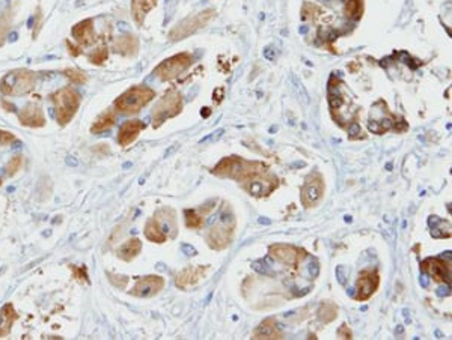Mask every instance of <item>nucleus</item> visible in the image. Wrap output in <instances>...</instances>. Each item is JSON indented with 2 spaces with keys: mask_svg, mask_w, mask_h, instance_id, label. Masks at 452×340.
<instances>
[{
  "mask_svg": "<svg viewBox=\"0 0 452 340\" xmlns=\"http://www.w3.org/2000/svg\"><path fill=\"white\" fill-rule=\"evenodd\" d=\"M264 172H268V166L265 163L249 162V160L237 155L225 157L224 160H220L213 170H211V173L219 178L235 179L240 184L247 181L249 178Z\"/></svg>",
  "mask_w": 452,
  "mask_h": 340,
  "instance_id": "f257e3e1",
  "label": "nucleus"
},
{
  "mask_svg": "<svg viewBox=\"0 0 452 340\" xmlns=\"http://www.w3.org/2000/svg\"><path fill=\"white\" fill-rule=\"evenodd\" d=\"M156 98V92L145 84H138L127 89L124 93L115 100L113 106L122 115H134V113L140 111L143 107Z\"/></svg>",
  "mask_w": 452,
  "mask_h": 340,
  "instance_id": "f03ea898",
  "label": "nucleus"
},
{
  "mask_svg": "<svg viewBox=\"0 0 452 340\" xmlns=\"http://www.w3.org/2000/svg\"><path fill=\"white\" fill-rule=\"evenodd\" d=\"M52 102L54 107V118L61 127L68 125L79 111L80 107V93L73 88H62L52 95Z\"/></svg>",
  "mask_w": 452,
  "mask_h": 340,
  "instance_id": "7ed1b4c3",
  "label": "nucleus"
},
{
  "mask_svg": "<svg viewBox=\"0 0 452 340\" xmlns=\"http://www.w3.org/2000/svg\"><path fill=\"white\" fill-rule=\"evenodd\" d=\"M36 80V74L31 70L9 71L0 80V92L5 97H22L34 91Z\"/></svg>",
  "mask_w": 452,
  "mask_h": 340,
  "instance_id": "20e7f679",
  "label": "nucleus"
},
{
  "mask_svg": "<svg viewBox=\"0 0 452 340\" xmlns=\"http://www.w3.org/2000/svg\"><path fill=\"white\" fill-rule=\"evenodd\" d=\"M182 106H184V101H182L181 93L174 89L168 91L152 110V127L160 128L168 119L178 116L182 111Z\"/></svg>",
  "mask_w": 452,
  "mask_h": 340,
  "instance_id": "39448f33",
  "label": "nucleus"
},
{
  "mask_svg": "<svg viewBox=\"0 0 452 340\" xmlns=\"http://www.w3.org/2000/svg\"><path fill=\"white\" fill-rule=\"evenodd\" d=\"M216 11L214 9H204V11H201L195 15H190L187 17L186 20L180 22L174 29L169 32V40L170 41H181V40H186L190 35L196 33L202 27H205L211 20L214 18Z\"/></svg>",
  "mask_w": 452,
  "mask_h": 340,
  "instance_id": "423d86ee",
  "label": "nucleus"
},
{
  "mask_svg": "<svg viewBox=\"0 0 452 340\" xmlns=\"http://www.w3.org/2000/svg\"><path fill=\"white\" fill-rule=\"evenodd\" d=\"M194 63V54L191 53H178L172 58L163 61L159 67L154 70V75L161 82H170L177 79L181 72H184L190 65Z\"/></svg>",
  "mask_w": 452,
  "mask_h": 340,
  "instance_id": "0eeeda50",
  "label": "nucleus"
},
{
  "mask_svg": "<svg viewBox=\"0 0 452 340\" xmlns=\"http://www.w3.org/2000/svg\"><path fill=\"white\" fill-rule=\"evenodd\" d=\"M326 193V184L324 179L320 173H311L305 179V184L302 187V205L305 208H312L319 205Z\"/></svg>",
  "mask_w": 452,
  "mask_h": 340,
  "instance_id": "6e6552de",
  "label": "nucleus"
},
{
  "mask_svg": "<svg viewBox=\"0 0 452 340\" xmlns=\"http://www.w3.org/2000/svg\"><path fill=\"white\" fill-rule=\"evenodd\" d=\"M242 187L249 194L264 197L276 190V188L279 187V179L275 175H272L270 172H264V173H258L252 178H249L247 181L242 183Z\"/></svg>",
  "mask_w": 452,
  "mask_h": 340,
  "instance_id": "1a4fd4ad",
  "label": "nucleus"
},
{
  "mask_svg": "<svg viewBox=\"0 0 452 340\" xmlns=\"http://www.w3.org/2000/svg\"><path fill=\"white\" fill-rule=\"evenodd\" d=\"M268 253L270 256L284 263L286 267H296L306 258V252L303 249L294 247V245L290 244H273L268 247Z\"/></svg>",
  "mask_w": 452,
  "mask_h": 340,
  "instance_id": "9d476101",
  "label": "nucleus"
},
{
  "mask_svg": "<svg viewBox=\"0 0 452 340\" xmlns=\"http://www.w3.org/2000/svg\"><path fill=\"white\" fill-rule=\"evenodd\" d=\"M234 238V224L217 223L207 232V244L213 250H225Z\"/></svg>",
  "mask_w": 452,
  "mask_h": 340,
  "instance_id": "9b49d317",
  "label": "nucleus"
},
{
  "mask_svg": "<svg viewBox=\"0 0 452 340\" xmlns=\"http://www.w3.org/2000/svg\"><path fill=\"white\" fill-rule=\"evenodd\" d=\"M380 285V277L376 270H365L360 272V276L356 283V295L354 298L358 301H367L371 298Z\"/></svg>",
  "mask_w": 452,
  "mask_h": 340,
  "instance_id": "f8f14e48",
  "label": "nucleus"
},
{
  "mask_svg": "<svg viewBox=\"0 0 452 340\" xmlns=\"http://www.w3.org/2000/svg\"><path fill=\"white\" fill-rule=\"evenodd\" d=\"M163 288H165V279L161 276H145L136 281L130 294L138 298H150L157 295Z\"/></svg>",
  "mask_w": 452,
  "mask_h": 340,
  "instance_id": "ddd939ff",
  "label": "nucleus"
},
{
  "mask_svg": "<svg viewBox=\"0 0 452 340\" xmlns=\"http://www.w3.org/2000/svg\"><path fill=\"white\" fill-rule=\"evenodd\" d=\"M421 270L435 280L436 283H448L451 281V267L445 261L436 258H428L421 263Z\"/></svg>",
  "mask_w": 452,
  "mask_h": 340,
  "instance_id": "4468645a",
  "label": "nucleus"
},
{
  "mask_svg": "<svg viewBox=\"0 0 452 340\" xmlns=\"http://www.w3.org/2000/svg\"><path fill=\"white\" fill-rule=\"evenodd\" d=\"M18 121L24 127L31 128H43L45 125V115L40 104L29 102L27 106L20 111Z\"/></svg>",
  "mask_w": 452,
  "mask_h": 340,
  "instance_id": "2eb2a0df",
  "label": "nucleus"
},
{
  "mask_svg": "<svg viewBox=\"0 0 452 340\" xmlns=\"http://www.w3.org/2000/svg\"><path fill=\"white\" fill-rule=\"evenodd\" d=\"M71 35L74 40L83 47H88L97 42V33L94 31L92 18H86V20L77 23L71 29Z\"/></svg>",
  "mask_w": 452,
  "mask_h": 340,
  "instance_id": "dca6fc26",
  "label": "nucleus"
},
{
  "mask_svg": "<svg viewBox=\"0 0 452 340\" xmlns=\"http://www.w3.org/2000/svg\"><path fill=\"white\" fill-rule=\"evenodd\" d=\"M208 267H187L180 271L175 276V285L180 289H187L190 286H195L199 280L205 277Z\"/></svg>",
  "mask_w": 452,
  "mask_h": 340,
  "instance_id": "f3484780",
  "label": "nucleus"
},
{
  "mask_svg": "<svg viewBox=\"0 0 452 340\" xmlns=\"http://www.w3.org/2000/svg\"><path fill=\"white\" fill-rule=\"evenodd\" d=\"M142 130H145V124L139 119H131L124 122L118 133V141L121 146H129L139 137Z\"/></svg>",
  "mask_w": 452,
  "mask_h": 340,
  "instance_id": "a211bd4d",
  "label": "nucleus"
},
{
  "mask_svg": "<svg viewBox=\"0 0 452 340\" xmlns=\"http://www.w3.org/2000/svg\"><path fill=\"white\" fill-rule=\"evenodd\" d=\"M113 49L117 53L126 56V58H133L139 52V40L134 35L126 33L117 38V41L113 44Z\"/></svg>",
  "mask_w": 452,
  "mask_h": 340,
  "instance_id": "6ab92c4d",
  "label": "nucleus"
},
{
  "mask_svg": "<svg viewBox=\"0 0 452 340\" xmlns=\"http://www.w3.org/2000/svg\"><path fill=\"white\" fill-rule=\"evenodd\" d=\"M254 339L259 340H276V339H284V334L281 330L277 328V323L275 318H268L263 320L261 324L258 325V328L254 332Z\"/></svg>",
  "mask_w": 452,
  "mask_h": 340,
  "instance_id": "aec40b11",
  "label": "nucleus"
},
{
  "mask_svg": "<svg viewBox=\"0 0 452 340\" xmlns=\"http://www.w3.org/2000/svg\"><path fill=\"white\" fill-rule=\"evenodd\" d=\"M18 315L11 303H6L0 310V339L6 337L11 333L13 325L15 324Z\"/></svg>",
  "mask_w": 452,
  "mask_h": 340,
  "instance_id": "412c9836",
  "label": "nucleus"
},
{
  "mask_svg": "<svg viewBox=\"0 0 452 340\" xmlns=\"http://www.w3.org/2000/svg\"><path fill=\"white\" fill-rule=\"evenodd\" d=\"M154 217H156V220L161 224V228L165 229V232L168 233V237H170V231L174 235H177V229H178V226H177V215H175V211L172 210V208H161V210H159L156 214H154Z\"/></svg>",
  "mask_w": 452,
  "mask_h": 340,
  "instance_id": "4be33fe9",
  "label": "nucleus"
},
{
  "mask_svg": "<svg viewBox=\"0 0 452 340\" xmlns=\"http://www.w3.org/2000/svg\"><path fill=\"white\" fill-rule=\"evenodd\" d=\"M157 6V0H131V15L138 26L145 22L147 14Z\"/></svg>",
  "mask_w": 452,
  "mask_h": 340,
  "instance_id": "5701e85b",
  "label": "nucleus"
},
{
  "mask_svg": "<svg viewBox=\"0 0 452 340\" xmlns=\"http://www.w3.org/2000/svg\"><path fill=\"white\" fill-rule=\"evenodd\" d=\"M145 238L151 242H157V244H163L168 241V233L165 232V229L161 228V224L156 220V217H152V219L148 220V223L145 224Z\"/></svg>",
  "mask_w": 452,
  "mask_h": 340,
  "instance_id": "b1692460",
  "label": "nucleus"
},
{
  "mask_svg": "<svg viewBox=\"0 0 452 340\" xmlns=\"http://www.w3.org/2000/svg\"><path fill=\"white\" fill-rule=\"evenodd\" d=\"M142 250V242L138 238H131L126 244H122L117 252V256L124 262H131L138 258V254Z\"/></svg>",
  "mask_w": 452,
  "mask_h": 340,
  "instance_id": "393cba45",
  "label": "nucleus"
},
{
  "mask_svg": "<svg viewBox=\"0 0 452 340\" xmlns=\"http://www.w3.org/2000/svg\"><path fill=\"white\" fill-rule=\"evenodd\" d=\"M115 122H117V115H115L113 110L104 111L97 119H95V122L91 127V133H94V134L104 133V131L110 130L115 125Z\"/></svg>",
  "mask_w": 452,
  "mask_h": 340,
  "instance_id": "a878e982",
  "label": "nucleus"
},
{
  "mask_svg": "<svg viewBox=\"0 0 452 340\" xmlns=\"http://www.w3.org/2000/svg\"><path fill=\"white\" fill-rule=\"evenodd\" d=\"M316 316H319L321 323L329 324L338 318V306L332 303V301H323L319 310H316Z\"/></svg>",
  "mask_w": 452,
  "mask_h": 340,
  "instance_id": "bb28decb",
  "label": "nucleus"
},
{
  "mask_svg": "<svg viewBox=\"0 0 452 340\" xmlns=\"http://www.w3.org/2000/svg\"><path fill=\"white\" fill-rule=\"evenodd\" d=\"M363 0H344V13L350 20H360L363 15Z\"/></svg>",
  "mask_w": 452,
  "mask_h": 340,
  "instance_id": "cd10ccee",
  "label": "nucleus"
},
{
  "mask_svg": "<svg viewBox=\"0 0 452 340\" xmlns=\"http://www.w3.org/2000/svg\"><path fill=\"white\" fill-rule=\"evenodd\" d=\"M323 14V9L320 6H316L315 3L306 2L302 8V20L303 22H316Z\"/></svg>",
  "mask_w": 452,
  "mask_h": 340,
  "instance_id": "c85d7f7f",
  "label": "nucleus"
},
{
  "mask_svg": "<svg viewBox=\"0 0 452 340\" xmlns=\"http://www.w3.org/2000/svg\"><path fill=\"white\" fill-rule=\"evenodd\" d=\"M184 220L189 229H201L205 223L204 215H201L198 211H194V210L184 211Z\"/></svg>",
  "mask_w": 452,
  "mask_h": 340,
  "instance_id": "c756f323",
  "label": "nucleus"
},
{
  "mask_svg": "<svg viewBox=\"0 0 452 340\" xmlns=\"http://www.w3.org/2000/svg\"><path fill=\"white\" fill-rule=\"evenodd\" d=\"M64 75H65V77H68V80L71 83H74V84H85L86 82H88L86 74L83 71H79V70L68 68V70L64 71Z\"/></svg>",
  "mask_w": 452,
  "mask_h": 340,
  "instance_id": "7c9ffc66",
  "label": "nucleus"
},
{
  "mask_svg": "<svg viewBox=\"0 0 452 340\" xmlns=\"http://www.w3.org/2000/svg\"><path fill=\"white\" fill-rule=\"evenodd\" d=\"M23 164H24V158H23V155H15V157H13L11 160H9V163H8V164H6V167H5L6 175H8V176L15 175V173L18 172V170H20V169L23 167Z\"/></svg>",
  "mask_w": 452,
  "mask_h": 340,
  "instance_id": "2f4dec72",
  "label": "nucleus"
},
{
  "mask_svg": "<svg viewBox=\"0 0 452 340\" xmlns=\"http://www.w3.org/2000/svg\"><path fill=\"white\" fill-rule=\"evenodd\" d=\"M108 58H109V50L105 49V47H100V49L89 54V62L94 65H103L105 61H108Z\"/></svg>",
  "mask_w": 452,
  "mask_h": 340,
  "instance_id": "473e14b6",
  "label": "nucleus"
},
{
  "mask_svg": "<svg viewBox=\"0 0 452 340\" xmlns=\"http://www.w3.org/2000/svg\"><path fill=\"white\" fill-rule=\"evenodd\" d=\"M9 27H11V15L6 13L3 17H0V45H3Z\"/></svg>",
  "mask_w": 452,
  "mask_h": 340,
  "instance_id": "72a5a7b5",
  "label": "nucleus"
},
{
  "mask_svg": "<svg viewBox=\"0 0 452 340\" xmlns=\"http://www.w3.org/2000/svg\"><path fill=\"white\" fill-rule=\"evenodd\" d=\"M71 271H73L74 277H75L77 280H80V281L86 283V285H89L88 270H86V267H71Z\"/></svg>",
  "mask_w": 452,
  "mask_h": 340,
  "instance_id": "f704fd0d",
  "label": "nucleus"
},
{
  "mask_svg": "<svg viewBox=\"0 0 452 340\" xmlns=\"http://www.w3.org/2000/svg\"><path fill=\"white\" fill-rule=\"evenodd\" d=\"M108 277L112 281V285L119 288V289L126 288L129 285V277H126V276H115V274H108Z\"/></svg>",
  "mask_w": 452,
  "mask_h": 340,
  "instance_id": "c9c22d12",
  "label": "nucleus"
},
{
  "mask_svg": "<svg viewBox=\"0 0 452 340\" xmlns=\"http://www.w3.org/2000/svg\"><path fill=\"white\" fill-rule=\"evenodd\" d=\"M17 139L13 133H9V131H5V130H0V145H11L14 144Z\"/></svg>",
  "mask_w": 452,
  "mask_h": 340,
  "instance_id": "e433bc0d",
  "label": "nucleus"
},
{
  "mask_svg": "<svg viewBox=\"0 0 452 340\" xmlns=\"http://www.w3.org/2000/svg\"><path fill=\"white\" fill-rule=\"evenodd\" d=\"M338 337L340 339H353V334L350 332V328L347 325H345V324L338 330Z\"/></svg>",
  "mask_w": 452,
  "mask_h": 340,
  "instance_id": "4c0bfd02",
  "label": "nucleus"
},
{
  "mask_svg": "<svg viewBox=\"0 0 452 340\" xmlns=\"http://www.w3.org/2000/svg\"><path fill=\"white\" fill-rule=\"evenodd\" d=\"M66 47H68V52L74 56V58H77V56L82 54V49H79L77 45H73L70 41H66Z\"/></svg>",
  "mask_w": 452,
  "mask_h": 340,
  "instance_id": "58836bf2",
  "label": "nucleus"
},
{
  "mask_svg": "<svg viewBox=\"0 0 452 340\" xmlns=\"http://www.w3.org/2000/svg\"><path fill=\"white\" fill-rule=\"evenodd\" d=\"M2 107L6 110V111H15V106L11 102H8V101H2Z\"/></svg>",
  "mask_w": 452,
  "mask_h": 340,
  "instance_id": "ea45409f",
  "label": "nucleus"
},
{
  "mask_svg": "<svg viewBox=\"0 0 452 340\" xmlns=\"http://www.w3.org/2000/svg\"><path fill=\"white\" fill-rule=\"evenodd\" d=\"M0 185H2V179H0Z\"/></svg>",
  "mask_w": 452,
  "mask_h": 340,
  "instance_id": "a19ab883",
  "label": "nucleus"
}]
</instances>
